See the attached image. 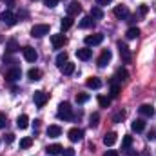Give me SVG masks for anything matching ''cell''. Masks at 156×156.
<instances>
[{
    "instance_id": "27",
    "label": "cell",
    "mask_w": 156,
    "mask_h": 156,
    "mask_svg": "<svg viewBox=\"0 0 156 156\" xmlns=\"http://www.w3.org/2000/svg\"><path fill=\"white\" fill-rule=\"evenodd\" d=\"M91 16H93L94 20H102V18H104V11H102L100 7H93V9H91Z\"/></svg>"
},
{
    "instance_id": "40",
    "label": "cell",
    "mask_w": 156,
    "mask_h": 156,
    "mask_svg": "<svg viewBox=\"0 0 156 156\" xmlns=\"http://www.w3.org/2000/svg\"><path fill=\"white\" fill-rule=\"evenodd\" d=\"M58 2H60V0H44V4H45L47 7H55Z\"/></svg>"
},
{
    "instance_id": "5",
    "label": "cell",
    "mask_w": 156,
    "mask_h": 156,
    "mask_svg": "<svg viewBox=\"0 0 156 156\" xmlns=\"http://www.w3.org/2000/svg\"><path fill=\"white\" fill-rule=\"evenodd\" d=\"M0 20H2L5 26H15V24H16V16H15L11 11H4V13L0 15Z\"/></svg>"
},
{
    "instance_id": "24",
    "label": "cell",
    "mask_w": 156,
    "mask_h": 156,
    "mask_svg": "<svg viewBox=\"0 0 156 156\" xmlns=\"http://www.w3.org/2000/svg\"><path fill=\"white\" fill-rule=\"evenodd\" d=\"M131 127H133V131H136V133H142V131L145 129V122H144V120H134V122L131 123Z\"/></svg>"
},
{
    "instance_id": "25",
    "label": "cell",
    "mask_w": 156,
    "mask_h": 156,
    "mask_svg": "<svg viewBox=\"0 0 156 156\" xmlns=\"http://www.w3.org/2000/svg\"><path fill=\"white\" fill-rule=\"evenodd\" d=\"M125 37H127L129 40L138 38V37H140V29H138V27H129V29H127V33H125Z\"/></svg>"
},
{
    "instance_id": "28",
    "label": "cell",
    "mask_w": 156,
    "mask_h": 156,
    "mask_svg": "<svg viewBox=\"0 0 156 156\" xmlns=\"http://www.w3.org/2000/svg\"><path fill=\"white\" fill-rule=\"evenodd\" d=\"M64 64H67V53H60L56 56V66L58 67H64Z\"/></svg>"
},
{
    "instance_id": "35",
    "label": "cell",
    "mask_w": 156,
    "mask_h": 156,
    "mask_svg": "<svg viewBox=\"0 0 156 156\" xmlns=\"http://www.w3.org/2000/svg\"><path fill=\"white\" fill-rule=\"evenodd\" d=\"M123 118H125V111H118L116 115H115V116H113V122H122V120H123Z\"/></svg>"
},
{
    "instance_id": "36",
    "label": "cell",
    "mask_w": 156,
    "mask_h": 156,
    "mask_svg": "<svg viewBox=\"0 0 156 156\" xmlns=\"http://www.w3.org/2000/svg\"><path fill=\"white\" fill-rule=\"evenodd\" d=\"M127 76H129V75H127V71H125V69H118V73H116V80H125Z\"/></svg>"
},
{
    "instance_id": "26",
    "label": "cell",
    "mask_w": 156,
    "mask_h": 156,
    "mask_svg": "<svg viewBox=\"0 0 156 156\" xmlns=\"http://www.w3.org/2000/svg\"><path fill=\"white\" fill-rule=\"evenodd\" d=\"M60 69H62V73H64V75H67V76H69V75H73V73H75V64L67 62V64H64V67H60Z\"/></svg>"
},
{
    "instance_id": "7",
    "label": "cell",
    "mask_w": 156,
    "mask_h": 156,
    "mask_svg": "<svg viewBox=\"0 0 156 156\" xmlns=\"http://www.w3.org/2000/svg\"><path fill=\"white\" fill-rule=\"evenodd\" d=\"M113 13H115V16H116L118 20H127V16H129V9H127V5H116Z\"/></svg>"
},
{
    "instance_id": "13",
    "label": "cell",
    "mask_w": 156,
    "mask_h": 156,
    "mask_svg": "<svg viewBox=\"0 0 156 156\" xmlns=\"http://www.w3.org/2000/svg\"><path fill=\"white\" fill-rule=\"evenodd\" d=\"M80 11H82V5H80V2H76V0L69 2V5H67V15H69V16H75V15H78Z\"/></svg>"
},
{
    "instance_id": "8",
    "label": "cell",
    "mask_w": 156,
    "mask_h": 156,
    "mask_svg": "<svg viewBox=\"0 0 156 156\" xmlns=\"http://www.w3.org/2000/svg\"><path fill=\"white\" fill-rule=\"evenodd\" d=\"M66 42H67V38H66L64 35H51V44H53V47H55V49L64 47V45H66Z\"/></svg>"
},
{
    "instance_id": "33",
    "label": "cell",
    "mask_w": 156,
    "mask_h": 156,
    "mask_svg": "<svg viewBox=\"0 0 156 156\" xmlns=\"http://www.w3.org/2000/svg\"><path fill=\"white\" fill-rule=\"evenodd\" d=\"M118 96H120V85L113 83L111 85V98H118Z\"/></svg>"
},
{
    "instance_id": "17",
    "label": "cell",
    "mask_w": 156,
    "mask_h": 156,
    "mask_svg": "<svg viewBox=\"0 0 156 156\" xmlns=\"http://www.w3.org/2000/svg\"><path fill=\"white\" fill-rule=\"evenodd\" d=\"M91 55H93V51L89 49V47H82V49H76V56L80 60H89L91 58Z\"/></svg>"
},
{
    "instance_id": "16",
    "label": "cell",
    "mask_w": 156,
    "mask_h": 156,
    "mask_svg": "<svg viewBox=\"0 0 156 156\" xmlns=\"http://www.w3.org/2000/svg\"><path fill=\"white\" fill-rule=\"evenodd\" d=\"M116 140H118V134H116V133H107V134L104 136V144H105L107 147H113V145L116 144Z\"/></svg>"
},
{
    "instance_id": "9",
    "label": "cell",
    "mask_w": 156,
    "mask_h": 156,
    "mask_svg": "<svg viewBox=\"0 0 156 156\" xmlns=\"http://www.w3.org/2000/svg\"><path fill=\"white\" fill-rule=\"evenodd\" d=\"M111 56H113V55H111V51H109V49H104V51H102V55H100V58H98V62H96V64H98V66H100V67H105V66H107V64H109V62H111Z\"/></svg>"
},
{
    "instance_id": "41",
    "label": "cell",
    "mask_w": 156,
    "mask_h": 156,
    "mask_svg": "<svg viewBox=\"0 0 156 156\" xmlns=\"http://www.w3.org/2000/svg\"><path fill=\"white\" fill-rule=\"evenodd\" d=\"M147 11H149V7H147L145 4H142V5H140V15H147Z\"/></svg>"
},
{
    "instance_id": "3",
    "label": "cell",
    "mask_w": 156,
    "mask_h": 156,
    "mask_svg": "<svg viewBox=\"0 0 156 156\" xmlns=\"http://www.w3.org/2000/svg\"><path fill=\"white\" fill-rule=\"evenodd\" d=\"M118 51H120V56H122V60H123L125 64H131L133 56H131V51H129V47H127L125 44L118 42Z\"/></svg>"
},
{
    "instance_id": "2",
    "label": "cell",
    "mask_w": 156,
    "mask_h": 156,
    "mask_svg": "<svg viewBox=\"0 0 156 156\" xmlns=\"http://www.w3.org/2000/svg\"><path fill=\"white\" fill-rule=\"evenodd\" d=\"M45 35H49V26H47V24H35V26L31 27V37L42 38V37H45Z\"/></svg>"
},
{
    "instance_id": "11",
    "label": "cell",
    "mask_w": 156,
    "mask_h": 156,
    "mask_svg": "<svg viewBox=\"0 0 156 156\" xmlns=\"http://www.w3.org/2000/svg\"><path fill=\"white\" fill-rule=\"evenodd\" d=\"M20 76H22V71H20L18 67H13V69H9V71L5 73V80H7V82H16Z\"/></svg>"
},
{
    "instance_id": "39",
    "label": "cell",
    "mask_w": 156,
    "mask_h": 156,
    "mask_svg": "<svg viewBox=\"0 0 156 156\" xmlns=\"http://www.w3.org/2000/svg\"><path fill=\"white\" fill-rule=\"evenodd\" d=\"M62 156H75V149H71V147L64 149V151H62Z\"/></svg>"
},
{
    "instance_id": "15",
    "label": "cell",
    "mask_w": 156,
    "mask_h": 156,
    "mask_svg": "<svg viewBox=\"0 0 156 156\" xmlns=\"http://www.w3.org/2000/svg\"><path fill=\"white\" fill-rule=\"evenodd\" d=\"M138 111H140V115H142V116H147V118H151L153 115H154V107H153V105H149V104H144Z\"/></svg>"
},
{
    "instance_id": "23",
    "label": "cell",
    "mask_w": 156,
    "mask_h": 156,
    "mask_svg": "<svg viewBox=\"0 0 156 156\" xmlns=\"http://www.w3.org/2000/svg\"><path fill=\"white\" fill-rule=\"evenodd\" d=\"M71 26H73V16H69V15H67V16H64V18H62V22H60L62 31H67Z\"/></svg>"
},
{
    "instance_id": "29",
    "label": "cell",
    "mask_w": 156,
    "mask_h": 156,
    "mask_svg": "<svg viewBox=\"0 0 156 156\" xmlns=\"http://www.w3.org/2000/svg\"><path fill=\"white\" fill-rule=\"evenodd\" d=\"M131 145H133V136H129V134H127V136H123V140H122V149H123V151H127Z\"/></svg>"
},
{
    "instance_id": "44",
    "label": "cell",
    "mask_w": 156,
    "mask_h": 156,
    "mask_svg": "<svg viewBox=\"0 0 156 156\" xmlns=\"http://www.w3.org/2000/svg\"><path fill=\"white\" fill-rule=\"evenodd\" d=\"M104 156H120V154H118V151H107Z\"/></svg>"
},
{
    "instance_id": "22",
    "label": "cell",
    "mask_w": 156,
    "mask_h": 156,
    "mask_svg": "<svg viewBox=\"0 0 156 156\" xmlns=\"http://www.w3.org/2000/svg\"><path fill=\"white\" fill-rule=\"evenodd\" d=\"M27 76H29L31 82H38L40 78H42V71L37 69V67H35V69H29V71H27Z\"/></svg>"
},
{
    "instance_id": "1",
    "label": "cell",
    "mask_w": 156,
    "mask_h": 156,
    "mask_svg": "<svg viewBox=\"0 0 156 156\" xmlns=\"http://www.w3.org/2000/svg\"><path fill=\"white\" fill-rule=\"evenodd\" d=\"M58 118H62V120H71L73 118V107H71V104L69 102H62L60 105H58Z\"/></svg>"
},
{
    "instance_id": "6",
    "label": "cell",
    "mask_w": 156,
    "mask_h": 156,
    "mask_svg": "<svg viewBox=\"0 0 156 156\" xmlns=\"http://www.w3.org/2000/svg\"><path fill=\"white\" fill-rule=\"evenodd\" d=\"M22 53H24V58H26L27 62H37V58H38V53H37L33 47H29V45H27V47H24V49H22Z\"/></svg>"
},
{
    "instance_id": "42",
    "label": "cell",
    "mask_w": 156,
    "mask_h": 156,
    "mask_svg": "<svg viewBox=\"0 0 156 156\" xmlns=\"http://www.w3.org/2000/svg\"><path fill=\"white\" fill-rule=\"evenodd\" d=\"M13 140H15V134H11V133H9V134L5 136V142H7V144H11Z\"/></svg>"
},
{
    "instance_id": "32",
    "label": "cell",
    "mask_w": 156,
    "mask_h": 156,
    "mask_svg": "<svg viewBox=\"0 0 156 156\" xmlns=\"http://www.w3.org/2000/svg\"><path fill=\"white\" fill-rule=\"evenodd\" d=\"M98 104H100V107H109L111 105V98L109 96H98Z\"/></svg>"
},
{
    "instance_id": "19",
    "label": "cell",
    "mask_w": 156,
    "mask_h": 156,
    "mask_svg": "<svg viewBox=\"0 0 156 156\" xmlns=\"http://www.w3.org/2000/svg\"><path fill=\"white\" fill-rule=\"evenodd\" d=\"M45 151H47V154H51V156H58L62 151H64V147H62L60 144H53V145H49Z\"/></svg>"
},
{
    "instance_id": "37",
    "label": "cell",
    "mask_w": 156,
    "mask_h": 156,
    "mask_svg": "<svg viewBox=\"0 0 156 156\" xmlns=\"http://www.w3.org/2000/svg\"><path fill=\"white\" fill-rule=\"evenodd\" d=\"M87 100H89V94H76L78 104H83V102H87Z\"/></svg>"
},
{
    "instance_id": "30",
    "label": "cell",
    "mask_w": 156,
    "mask_h": 156,
    "mask_svg": "<svg viewBox=\"0 0 156 156\" xmlns=\"http://www.w3.org/2000/svg\"><path fill=\"white\" fill-rule=\"evenodd\" d=\"M31 145H33V138L26 136V138H22V140H20V149H29Z\"/></svg>"
},
{
    "instance_id": "20",
    "label": "cell",
    "mask_w": 156,
    "mask_h": 156,
    "mask_svg": "<svg viewBox=\"0 0 156 156\" xmlns=\"http://www.w3.org/2000/svg\"><path fill=\"white\" fill-rule=\"evenodd\" d=\"M16 125H18V129H27V125H29L27 115H20V116L16 118Z\"/></svg>"
},
{
    "instance_id": "10",
    "label": "cell",
    "mask_w": 156,
    "mask_h": 156,
    "mask_svg": "<svg viewBox=\"0 0 156 156\" xmlns=\"http://www.w3.org/2000/svg\"><path fill=\"white\" fill-rule=\"evenodd\" d=\"M102 42H104V35H102V33L85 37V44H87V45H98V44H102Z\"/></svg>"
},
{
    "instance_id": "34",
    "label": "cell",
    "mask_w": 156,
    "mask_h": 156,
    "mask_svg": "<svg viewBox=\"0 0 156 156\" xmlns=\"http://www.w3.org/2000/svg\"><path fill=\"white\" fill-rule=\"evenodd\" d=\"M98 120H100V115H98V113H94V115L91 116V122H89V125H91V127H96V125H98Z\"/></svg>"
},
{
    "instance_id": "4",
    "label": "cell",
    "mask_w": 156,
    "mask_h": 156,
    "mask_svg": "<svg viewBox=\"0 0 156 156\" xmlns=\"http://www.w3.org/2000/svg\"><path fill=\"white\" fill-rule=\"evenodd\" d=\"M35 104H37V107H44L45 105V102L49 100V96H47V93L45 91H35Z\"/></svg>"
},
{
    "instance_id": "38",
    "label": "cell",
    "mask_w": 156,
    "mask_h": 156,
    "mask_svg": "<svg viewBox=\"0 0 156 156\" xmlns=\"http://www.w3.org/2000/svg\"><path fill=\"white\" fill-rule=\"evenodd\" d=\"M5 125H7V118H5L4 113H0V129H4Z\"/></svg>"
},
{
    "instance_id": "18",
    "label": "cell",
    "mask_w": 156,
    "mask_h": 156,
    "mask_svg": "<svg viewBox=\"0 0 156 156\" xmlns=\"http://www.w3.org/2000/svg\"><path fill=\"white\" fill-rule=\"evenodd\" d=\"M85 85H87L89 89H100V87H102V80H100V78H96V76H93V78H87V82H85Z\"/></svg>"
},
{
    "instance_id": "43",
    "label": "cell",
    "mask_w": 156,
    "mask_h": 156,
    "mask_svg": "<svg viewBox=\"0 0 156 156\" xmlns=\"http://www.w3.org/2000/svg\"><path fill=\"white\" fill-rule=\"evenodd\" d=\"M96 4L98 5H107V4H111V0H96Z\"/></svg>"
},
{
    "instance_id": "12",
    "label": "cell",
    "mask_w": 156,
    "mask_h": 156,
    "mask_svg": "<svg viewBox=\"0 0 156 156\" xmlns=\"http://www.w3.org/2000/svg\"><path fill=\"white\" fill-rule=\"evenodd\" d=\"M67 136H69V140H71V142H80V140L83 138V131H82V129H78V127H73V129L67 133Z\"/></svg>"
},
{
    "instance_id": "21",
    "label": "cell",
    "mask_w": 156,
    "mask_h": 156,
    "mask_svg": "<svg viewBox=\"0 0 156 156\" xmlns=\"http://www.w3.org/2000/svg\"><path fill=\"white\" fill-rule=\"evenodd\" d=\"M60 134H62V129H60L58 125H49V127H47V136L56 138V136H60Z\"/></svg>"
},
{
    "instance_id": "14",
    "label": "cell",
    "mask_w": 156,
    "mask_h": 156,
    "mask_svg": "<svg viewBox=\"0 0 156 156\" xmlns=\"http://www.w3.org/2000/svg\"><path fill=\"white\" fill-rule=\"evenodd\" d=\"M94 26V18L89 15V16H83L82 20H80V24H78V27H82V29H89V27H93Z\"/></svg>"
},
{
    "instance_id": "31",
    "label": "cell",
    "mask_w": 156,
    "mask_h": 156,
    "mask_svg": "<svg viewBox=\"0 0 156 156\" xmlns=\"http://www.w3.org/2000/svg\"><path fill=\"white\" fill-rule=\"evenodd\" d=\"M5 49H7V53H15V51L18 49L16 40H9V42H7V45H5Z\"/></svg>"
}]
</instances>
